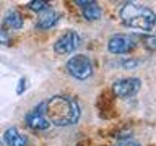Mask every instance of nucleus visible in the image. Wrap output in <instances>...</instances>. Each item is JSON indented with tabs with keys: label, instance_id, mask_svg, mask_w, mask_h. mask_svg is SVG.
<instances>
[{
	"label": "nucleus",
	"instance_id": "nucleus-1",
	"mask_svg": "<svg viewBox=\"0 0 156 146\" xmlns=\"http://www.w3.org/2000/svg\"><path fill=\"white\" fill-rule=\"evenodd\" d=\"M44 114L51 125L72 127L80 120L81 107L73 97L57 94L44 102Z\"/></svg>",
	"mask_w": 156,
	"mask_h": 146
},
{
	"label": "nucleus",
	"instance_id": "nucleus-2",
	"mask_svg": "<svg viewBox=\"0 0 156 146\" xmlns=\"http://www.w3.org/2000/svg\"><path fill=\"white\" fill-rule=\"evenodd\" d=\"M119 16L124 23V26L132 29H140V31L145 33L153 31L156 21V15L153 10L135 2H127L122 5Z\"/></svg>",
	"mask_w": 156,
	"mask_h": 146
},
{
	"label": "nucleus",
	"instance_id": "nucleus-3",
	"mask_svg": "<svg viewBox=\"0 0 156 146\" xmlns=\"http://www.w3.org/2000/svg\"><path fill=\"white\" fill-rule=\"evenodd\" d=\"M67 71L68 75L73 76L75 80H88L93 75V62L88 55L83 54H75L67 60Z\"/></svg>",
	"mask_w": 156,
	"mask_h": 146
},
{
	"label": "nucleus",
	"instance_id": "nucleus-4",
	"mask_svg": "<svg viewBox=\"0 0 156 146\" xmlns=\"http://www.w3.org/2000/svg\"><path fill=\"white\" fill-rule=\"evenodd\" d=\"M81 44V37L76 31H67L54 42V50L58 55H67V54L75 52Z\"/></svg>",
	"mask_w": 156,
	"mask_h": 146
},
{
	"label": "nucleus",
	"instance_id": "nucleus-5",
	"mask_svg": "<svg viewBox=\"0 0 156 146\" xmlns=\"http://www.w3.org/2000/svg\"><path fill=\"white\" fill-rule=\"evenodd\" d=\"M141 88V80L140 78H120V80L114 81L112 85V91L117 97H122V99H127V97L135 96L136 92L140 91Z\"/></svg>",
	"mask_w": 156,
	"mask_h": 146
},
{
	"label": "nucleus",
	"instance_id": "nucleus-6",
	"mask_svg": "<svg viewBox=\"0 0 156 146\" xmlns=\"http://www.w3.org/2000/svg\"><path fill=\"white\" fill-rule=\"evenodd\" d=\"M135 47V39L127 36V34H114L109 42H107V50L114 55H124L133 50Z\"/></svg>",
	"mask_w": 156,
	"mask_h": 146
},
{
	"label": "nucleus",
	"instance_id": "nucleus-7",
	"mask_svg": "<svg viewBox=\"0 0 156 146\" xmlns=\"http://www.w3.org/2000/svg\"><path fill=\"white\" fill-rule=\"evenodd\" d=\"M24 122L29 128L33 130H47L51 123H49L46 114H44V102L39 104L37 107H34L24 115Z\"/></svg>",
	"mask_w": 156,
	"mask_h": 146
},
{
	"label": "nucleus",
	"instance_id": "nucleus-8",
	"mask_svg": "<svg viewBox=\"0 0 156 146\" xmlns=\"http://www.w3.org/2000/svg\"><path fill=\"white\" fill-rule=\"evenodd\" d=\"M75 5H78V7L81 8V13L83 16H85V19H88V21H96V19L101 18V7L98 5L96 2H85V0H80V2H75Z\"/></svg>",
	"mask_w": 156,
	"mask_h": 146
},
{
	"label": "nucleus",
	"instance_id": "nucleus-9",
	"mask_svg": "<svg viewBox=\"0 0 156 146\" xmlns=\"http://www.w3.org/2000/svg\"><path fill=\"white\" fill-rule=\"evenodd\" d=\"M58 18H60V15H58L55 10L47 8V10H44V12L39 15L36 28L37 29H51L52 26H55V24H57Z\"/></svg>",
	"mask_w": 156,
	"mask_h": 146
},
{
	"label": "nucleus",
	"instance_id": "nucleus-10",
	"mask_svg": "<svg viewBox=\"0 0 156 146\" xmlns=\"http://www.w3.org/2000/svg\"><path fill=\"white\" fill-rule=\"evenodd\" d=\"M3 143L7 146H26L28 144V140L26 136H23L20 131L12 127V128H7L3 133Z\"/></svg>",
	"mask_w": 156,
	"mask_h": 146
},
{
	"label": "nucleus",
	"instance_id": "nucleus-11",
	"mask_svg": "<svg viewBox=\"0 0 156 146\" xmlns=\"http://www.w3.org/2000/svg\"><path fill=\"white\" fill-rule=\"evenodd\" d=\"M3 24L10 29H21L23 28V16L16 10H10L3 18Z\"/></svg>",
	"mask_w": 156,
	"mask_h": 146
},
{
	"label": "nucleus",
	"instance_id": "nucleus-12",
	"mask_svg": "<svg viewBox=\"0 0 156 146\" xmlns=\"http://www.w3.org/2000/svg\"><path fill=\"white\" fill-rule=\"evenodd\" d=\"M28 8L33 10V12H44V10L51 8V3L49 2H42V0H34V2H29L28 3Z\"/></svg>",
	"mask_w": 156,
	"mask_h": 146
},
{
	"label": "nucleus",
	"instance_id": "nucleus-13",
	"mask_svg": "<svg viewBox=\"0 0 156 146\" xmlns=\"http://www.w3.org/2000/svg\"><path fill=\"white\" fill-rule=\"evenodd\" d=\"M12 44V37L7 33V29L3 26H0V46H10Z\"/></svg>",
	"mask_w": 156,
	"mask_h": 146
},
{
	"label": "nucleus",
	"instance_id": "nucleus-14",
	"mask_svg": "<svg viewBox=\"0 0 156 146\" xmlns=\"http://www.w3.org/2000/svg\"><path fill=\"white\" fill-rule=\"evenodd\" d=\"M143 41L146 42V47L150 49V50H153V49L156 47V39L153 34H148V36H143Z\"/></svg>",
	"mask_w": 156,
	"mask_h": 146
},
{
	"label": "nucleus",
	"instance_id": "nucleus-15",
	"mask_svg": "<svg viewBox=\"0 0 156 146\" xmlns=\"http://www.w3.org/2000/svg\"><path fill=\"white\" fill-rule=\"evenodd\" d=\"M115 146H141L138 141H133V140H124L120 143H117Z\"/></svg>",
	"mask_w": 156,
	"mask_h": 146
},
{
	"label": "nucleus",
	"instance_id": "nucleus-16",
	"mask_svg": "<svg viewBox=\"0 0 156 146\" xmlns=\"http://www.w3.org/2000/svg\"><path fill=\"white\" fill-rule=\"evenodd\" d=\"M122 65H124V68H133L138 65V62L136 60H129V58H125L124 62H122Z\"/></svg>",
	"mask_w": 156,
	"mask_h": 146
},
{
	"label": "nucleus",
	"instance_id": "nucleus-17",
	"mask_svg": "<svg viewBox=\"0 0 156 146\" xmlns=\"http://www.w3.org/2000/svg\"><path fill=\"white\" fill-rule=\"evenodd\" d=\"M0 146H5V144H3V143H2V141H0Z\"/></svg>",
	"mask_w": 156,
	"mask_h": 146
}]
</instances>
